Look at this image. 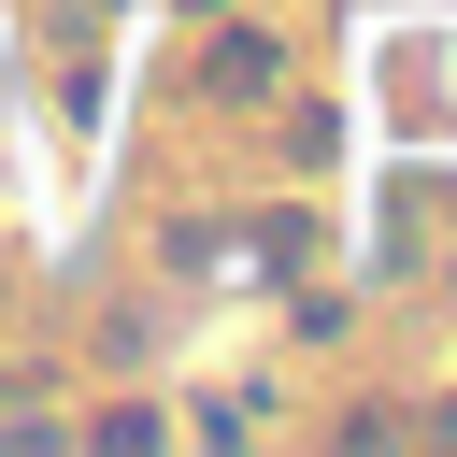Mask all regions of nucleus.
I'll list each match as a JSON object with an SVG mask.
<instances>
[{
    "label": "nucleus",
    "instance_id": "f257e3e1",
    "mask_svg": "<svg viewBox=\"0 0 457 457\" xmlns=\"http://www.w3.org/2000/svg\"><path fill=\"white\" fill-rule=\"evenodd\" d=\"M214 86H228V100H257V86H271V43H257V29H228V43H214Z\"/></svg>",
    "mask_w": 457,
    "mask_h": 457
}]
</instances>
